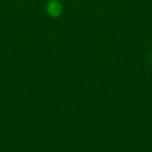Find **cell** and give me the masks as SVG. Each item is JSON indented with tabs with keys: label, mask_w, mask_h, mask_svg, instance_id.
Here are the masks:
<instances>
[{
	"label": "cell",
	"mask_w": 152,
	"mask_h": 152,
	"mask_svg": "<svg viewBox=\"0 0 152 152\" xmlns=\"http://www.w3.org/2000/svg\"><path fill=\"white\" fill-rule=\"evenodd\" d=\"M46 12L50 17L57 18L63 14L64 7L58 0H49L46 4Z\"/></svg>",
	"instance_id": "obj_1"
},
{
	"label": "cell",
	"mask_w": 152,
	"mask_h": 152,
	"mask_svg": "<svg viewBox=\"0 0 152 152\" xmlns=\"http://www.w3.org/2000/svg\"><path fill=\"white\" fill-rule=\"evenodd\" d=\"M150 61H151V63H152V52H151V55H150Z\"/></svg>",
	"instance_id": "obj_2"
}]
</instances>
